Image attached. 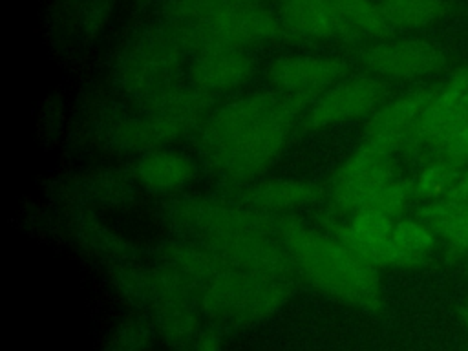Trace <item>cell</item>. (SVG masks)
Returning a JSON list of instances; mask_svg holds the SVG:
<instances>
[{
  "instance_id": "1",
  "label": "cell",
  "mask_w": 468,
  "mask_h": 351,
  "mask_svg": "<svg viewBox=\"0 0 468 351\" xmlns=\"http://www.w3.org/2000/svg\"><path fill=\"white\" fill-rule=\"evenodd\" d=\"M278 238L291 256L296 276L316 291L353 307H378L377 267L358 258L331 232L305 227L291 216H280Z\"/></svg>"
},
{
  "instance_id": "2",
  "label": "cell",
  "mask_w": 468,
  "mask_h": 351,
  "mask_svg": "<svg viewBox=\"0 0 468 351\" xmlns=\"http://www.w3.org/2000/svg\"><path fill=\"white\" fill-rule=\"evenodd\" d=\"M165 31L190 57L210 48H250L285 33L260 0H172Z\"/></svg>"
},
{
  "instance_id": "3",
  "label": "cell",
  "mask_w": 468,
  "mask_h": 351,
  "mask_svg": "<svg viewBox=\"0 0 468 351\" xmlns=\"http://www.w3.org/2000/svg\"><path fill=\"white\" fill-rule=\"evenodd\" d=\"M205 318L221 325H250L278 313L294 292V276L219 267L192 283Z\"/></svg>"
},
{
  "instance_id": "4",
  "label": "cell",
  "mask_w": 468,
  "mask_h": 351,
  "mask_svg": "<svg viewBox=\"0 0 468 351\" xmlns=\"http://www.w3.org/2000/svg\"><path fill=\"white\" fill-rule=\"evenodd\" d=\"M174 221L192 241L221 245L249 234H278V218L254 210L241 201L185 197L172 203Z\"/></svg>"
},
{
  "instance_id": "5",
  "label": "cell",
  "mask_w": 468,
  "mask_h": 351,
  "mask_svg": "<svg viewBox=\"0 0 468 351\" xmlns=\"http://www.w3.org/2000/svg\"><path fill=\"white\" fill-rule=\"evenodd\" d=\"M296 124V121H272L203 150V155L225 181L247 185L278 159Z\"/></svg>"
},
{
  "instance_id": "6",
  "label": "cell",
  "mask_w": 468,
  "mask_h": 351,
  "mask_svg": "<svg viewBox=\"0 0 468 351\" xmlns=\"http://www.w3.org/2000/svg\"><path fill=\"white\" fill-rule=\"evenodd\" d=\"M152 322L166 344L177 351L188 347L203 331L205 318L192 283L174 267L159 263L148 271Z\"/></svg>"
},
{
  "instance_id": "7",
  "label": "cell",
  "mask_w": 468,
  "mask_h": 351,
  "mask_svg": "<svg viewBox=\"0 0 468 351\" xmlns=\"http://www.w3.org/2000/svg\"><path fill=\"white\" fill-rule=\"evenodd\" d=\"M391 154L367 143L353 152L333 174L329 194L338 214L351 216L360 208L371 207L378 190L393 179Z\"/></svg>"
},
{
  "instance_id": "8",
  "label": "cell",
  "mask_w": 468,
  "mask_h": 351,
  "mask_svg": "<svg viewBox=\"0 0 468 351\" xmlns=\"http://www.w3.org/2000/svg\"><path fill=\"white\" fill-rule=\"evenodd\" d=\"M384 95V84L371 75L346 77L307 106L302 126L320 130L375 113Z\"/></svg>"
},
{
  "instance_id": "9",
  "label": "cell",
  "mask_w": 468,
  "mask_h": 351,
  "mask_svg": "<svg viewBox=\"0 0 468 351\" xmlns=\"http://www.w3.org/2000/svg\"><path fill=\"white\" fill-rule=\"evenodd\" d=\"M186 51L163 29L143 42L124 64L122 80L130 93L143 101L177 84Z\"/></svg>"
},
{
  "instance_id": "10",
  "label": "cell",
  "mask_w": 468,
  "mask_h": 351,
  "mask_svg": "<svg viewBox=\"0 0 468 351\" xmlns=\"http://www.w3.org/2000/svg\"><path fill=\"white\" fill-rule=\"evenodd\" d=\"M346 75L347 64L336 55H285L267 68V79L276 91L309 104Z\"/></svg>"
},
{
  "instance_id": "11",
  "label": "cell",
  "mask_w": 468,
  "mask_h": 351,
  "mask_svg": "<svg viewBox=\"0 0 468 351\" xmlns=\"http://www.w3.org/2000/svg\"><path fill=\"white\" fill-rule=\"evenodd\" d=\"M358 60L378 77L408 80L428 75L442 64V57L426 42H375L358 51Z\"/></svg>"
},
{
  "instance_id": "12",
  "label": "cell",
  "mask_w": 468,
  "mask_h": 351,
  "mask_svg": "<svg viewBox=\"0 0 468 351\" xmlns=\"http://www.w3.org/2000/svg\"><path fill=\"white\" fill-rule=\"evenodd\" d=\"M256 62L249 48H210L190 58V82L219 95L243 86L254 73Z\"/></svg>"
},
{
  "instance_id": "13",
  "label": "cell",
  "mask_w": 468,
  "mask_h": 351,
  "mask_svg": "<svg viewBox=\"0 0 468 351\" xmlns=\"http://www.w3.org/2000/svg\"><path fill=\"white\" fill-rule=\"evenodd\" d=\"M435 97L433 90H419L378 108L366 122V143L391 154L415 132L417 121Z\"/></svg>"
},
{
  "instance_id": "14",
  "label": "cell",
  "mask_w": 468,
  "mask_h": 351,
  "mask_svg": "<svg viewBox=\"0 0 468 351\" xmlns=\"http://www.w3.org/2000/svg\"><path fill=\"white\" fill-rule=\"evenodd\" d=\"M322 196V188L300 177L263 179L245 185L238 192V201L269 216H289L294 210L314 205Z\"/></svg>"
},
{
  "instance_id": "15",
  "label": "cell",
  "mask_w": 468,
  "mask_h": 351,
  "mask_svg": "<svg viewBox=\"0 0 468 351\" xmlns=\"http://www.w3.org/2000/svg\"><path fill=\"white\" fill-rule=\"evenodd\" d=\"M194 126L172 117L143 112L137 117L117 122L112 130L115 143L128 150L152 152L190 133Z\"/></svg>"
},
{
  "instance_id": "16",
  "label": "cell",
  "mask_w": 468,
  "mask_h": 351,
  "mask_svg": "<svg viewBox=\"0 0 468 351\" xmlns=\"http://www.w3.org/2000/svg\"><path fill=\"white\" fill-rule=\"evenodd\" d=\"M196 176L194 161L176 150L146 152L135 165V179L152 192H177Z\"/></svg>"
},
{
  "instance_id": "17",
  "label": "cell",
  "mask_w": 468,
  "mask_h": 351,
  "mask_svg": "<svg viewBox=\"0 0 468 351\" xmlns=\"http://www.w3.org/2000/svg\"><path fill=\"white\" fill-rule=\"evenodd\" d=\"M393 27L413 29L433 22L442 13L441 0H378Z\"/></svg>"
},
{
  "instance_id": "18",
  "label": "cell",
  "mask_w": 468,
  "mask_h": 351,
  "mask_svg": "<svg viewBox=\"0 0 468 351\" xmlns=\"http://www.w3.org/2000/svg\"><path fill=\"white\" fill-rule=\"evenodd\" d=\"M391 241L404 254L406 265L411 267L426 258L433 245V236L431 230L422 221L400 219L399 223H395Z\"/></svg>"
},
{
  "instance_id": "19",
  "label": "cell",
  "mask_w": 468,
  "mask_h": 351,
  "mask_svg": "<svg viewBox=\"0 0 468 351\" xmlns=\"http://www.w3.org/2000/svg\"><path fill=\"white\" fill-rule=\"evenodd\" d=\"M154 322L135 318L126 322L112 338L106 351H143L154 336Z\"/></svg>"
},
{
  "instance_id": "20",
  "label": "cell",
  "mask_w": 468,
  "mask_h": 351,
  "mask_svg": "<svg viewBox=\"0 0 468 351\" xmlns=\"http://www.w3.org/2000/svg\"><path fill=\"white\" fill-rule=\"evenodd\" d=\"M415 188L406 183V181H395L391 179L389 183H386L378 194L375 196L371 207L373 208H378L380 212L388 214L389 218H397L402 214V210L406 208L410 197H411V192Z\"/></svg>"
},
{
  "instance_id": "21",
  "label": "cell",
  "mask_w": 468,
  "mask_h": 351,
  "mask_svg": "<svg viewBox=\"0 0 468 351\" xmlns=\"http://www.w3.org/2000/svg\"><path fill=\"white\" fill-rule=\"evenodd\" d=\"M452 179H453V170L450 165H442V163H437V165H431L428 166L417 179L415 183V192L419 196H424V197H437L441 196L446 188H450L452 185Z\"/></svg>"
},
{
  "instance_id": "22",
  "label": "cell",
  "mask_w": 468,
  "mask_h": 351,
  "mask_svg": "<svg viewBox=\"0 0 468 351\" xmlns=\"http://www.w3.org/2000/svg\"><path fill=\"white\" fill-rule=\"evenodd\" d=\"M450 159L468 157V119H459L441 139Z\"/></svg>"
},
{
  "instance_id": "23",
  "label": "cell",
  "mask_w": 468,
  "mask_h": 351,
  "mask_svg": "<svg viewBox=\"0 0 468 351\" xmlns=\"http://www.w3.org/2000/svg\"><path fill=\"white\" fill-rule=\"evenodd\" d=\"M450 199L468 203V170H466V172H464V176L461 177L459 185H457L455 188H452V192H450Z\"/></svg>"
},
{
  "instance_id": "24",
  "label": "cell",
  "mask_w": 468,
  "mask_h": 351,
  "mask_svg": "<svg viewBox=\"0 0 468 351\" xmlns=\"http://www.w3.org/2000/svg\"><path fill=\"white\" fill-rule=\"evenodd\" d=\"M463 316H464V322H466V325H468V307L463 309Z\"/></svg>"
}]
</instances>
